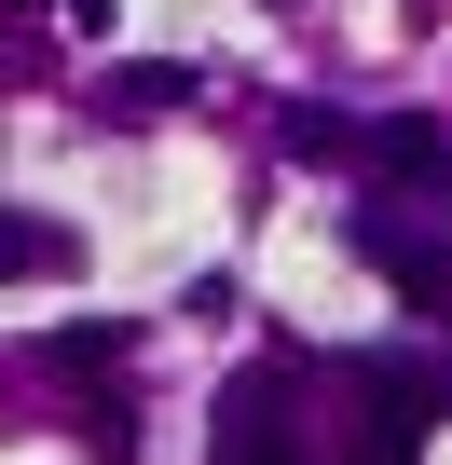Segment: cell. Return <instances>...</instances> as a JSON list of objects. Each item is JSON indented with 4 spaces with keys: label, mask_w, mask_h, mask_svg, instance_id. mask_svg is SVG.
Returning a JSON list of instances; mask_svg holds the SVG:
<instances>
[{
    "label": "cell",
    "mask_w": 452,
    "mask_h": 465,
    "mask_svg": "<svg viewBox=\"0 0 452 465\" xmlns=\"http://www.w3.org/2000/svg\"><path fill=\"white\" fill-rule=\"evenodd\" d=\"M357 397H370V411H357V465H411V451H425V411H438L452 383H438L425 356H370Z\"/></svg>",
    "instance_id": "1"
},
{
    "label": "cell",
    "mask_w": 452,
    "mask_h": 465,
    "mask_svg": "<svg viewBox=\"0 0 452 465\" xmlns=\"http://www.w3.org/2000/svg\"><path fill=\"white\" fill-rule=\"evenodd\" d=\"M206 465H302L288 451V397L275 383H234V411H219V451Z\"/></svg>",
    "instance_id": "2"
},
{
    "label": "cell",
    "mask_w": 452,
    "mask_h": 465,
    "mask_svg": "<svg viewBox=\"0 0 452 465\" xmlns=\"http://www.w3.org/2000/svg\"><path fill=\"white\" fill-rule=\"evenodd\" d=\"M178 96H192V69H165V55H137V69H96V110H110V124H165Z\"/></svg>",
    "instance_id": "3"
},
{
    "label": "cell",
    "mask_w": 452,
    "mask_h": 465,
    "mask_svg": "<svg viewBox=\"0 0 452 465\" xmlns=\"http://www.w3.org/2000/svg\"><path fill=\"white\" fill-rule=\"evenodd\" d=\"M0 274H15V288L69 274V232H55V219H15V232H0Z\"/></svg>",
    "instance_id": "4"
},
{
    "label": "cell",
    "mask_w": 452,
    "mask_h": 465,
    "mask_svg": "<svg viewBox=\"0 0 452 465\" xmlns=\"http://www.w3.org/2000/svg\"><path fill=\"white\" fill-rule=\"evenodd\" d=\"M42 356H55V370H83V383H96V370H124V329H55V342H42Z\"/></svg>",
    "instance_id": "5"
}]
</instances>
